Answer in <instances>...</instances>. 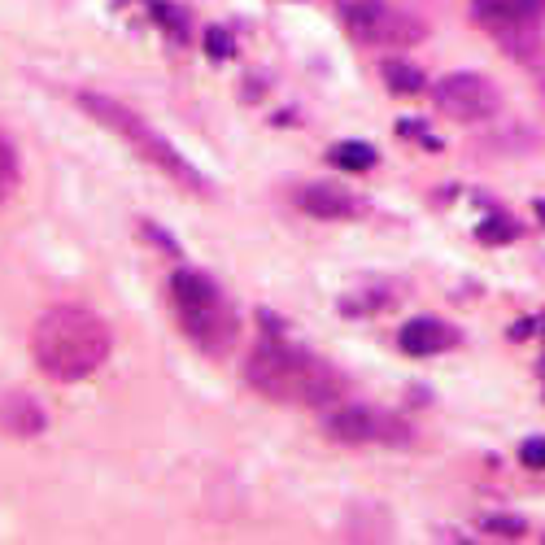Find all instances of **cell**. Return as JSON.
Here are the masks:
<instances>
[{
  "mask_svg": "<svg viewBox=\"0 0 545 545\" xmlns=\"http://www.w3.org/2000/svg\"><path fill=\"white\" fill-rule=\"evenodd\" d=\"M109 323L88 306H53L31 327V358L48 380H88L109 358Z\"/></svg>",
  "mask_w": 545,
  "mask_h": 545,
  "instance_id": "1",
  "label": "cell"
},
{
  "mask_svg": "<svg viewBox=\"0 0 545 545\" xmlns=\"http://www.w3.org/2000/svg\"><path fill=\"white\" fill-rule=\"evenodd\" d=\"M245 380L253 393H262L266 402L284 406H341L345 380L341 371H332L327 362L284 341H258L245 358Z\"/></svg>",
  "mask_w": 545,
  "mask_h": 545,
  "instance_id": "2",
  "label": "cell"
},
{
  "mask_svg": "<svg viewBox=\"0 0 545 545\" xmlns=\"http://www.w3.org/2000/svg\"><path fill=\"white\" fill-rule=\"evenodd\" d=\"M75 101H79L83 114H92L105 131H114V136L123 140V144H131V149H136L144 162L157 166V171H162L166 179H175L179 188H188V192H210V179H205L197 166H192L188 157L162 136V131H153L149 123H144L136 109H127L123 101H114V96H105V92H79Z\"/></svg>",
  "mask_w": 545,
  "mask_h": 545,
  "instance_id": "3",
  "label": "cell"
},
{
  "mask_svg": "<svg viewBox=\"0 0 545 545\" xmlns=\"http://www.w3.org/2000/svg\"><path fill=\"white\" fill-rule=\"evenodd\" d=\"M171 301H175V319L188 332V341L210 358H223L240 336V319L232 310V301L223 297L210 275L201 271H175L171 275Z\"/></svg>",
  "mask_w": 545,
  "mask_h": 545,
  "instance_id": "4",
  "label": "cell"
},
{
  "mask_svg": "<svg viewBox=\"0 0 545 545\" xmlns=\"http://www.w3.org/2000/svg\"><path fill=\"white\" fill-rule=\"evenodd\" d=\"M341 14H345L349 35L371 48H410L428 35V27L419 18L402 14L389 0H345Z\"/></svg>",
  "mask_w": 545,
  "mask_h": 545,
  "instance_id": "5",
  "label": "cell"
},
{
  "mask_svg": "<svg viewBox=\"0 0 545 545\" xmlns=\"http://www.w3.org/2000/svg\"><path fill=\"white\" fill-rule=\"evenodd\" d=\"M323 432L341 445H410V423L393 410L375 406H336L323 419Z\"/></svg>",
  "mask_w": 545,
  "mask_h": 545,
  "instance_id": "6",
  "label": "cell"
},
{
  "mask_svg": "<svg viewBox=\"0 0 545 545\" xmlns=\"http://www.w3.org/2000/svg\"><path fill=\"white\" fill-rule=\"evenodd\" d=\"M432 105L454 123H489L502 109V92L484 75H445L432 88Z\"/></svg>",
  "mask_w": 545,
  "mask_h": 545,
  "instance_id": "7",
  "label": "cell"
},
{
  "mask_svg": "<svg viewBox=\"0 0 545 545\" xmlns=\"http://www.w3.org/2000/svg\"><path fill=\"white\" fill-rule=\"evenodd\" d=\"M297 205L314 218H358L362 214V197H354V192L336 188V184H306L293 192Z\"/></svg>",
  "mask_w": 545,
  "mask_h": 545,
  "instance_id": "8",
  "label": "cell"
},
{
  "mask_svg": "<svg viewBox=\"0 0 545 545\" xmlns=\"http://www.w3.org/2000/svg\"><path fill=\"white\" fill-rule=\"evenodd\" d=\"M471 18L484 31L511 27V22H545V0H471Z\"/></svg>",
  "mask_w": 545,
  "mask_h": 545,
  "instance_id": "9",
  "label": "cell"
},
{
  "mask_svg": "<svg viewBox=\"0 0 545 545\" xmlns=\"http://www.w3.org/2000/svg\"><path fill=\"white\" fill-rule=\"evenodd\" d=\"M44 406L35 402L31 393H5L0 397V432L14 436V441H27V436L44 432Z\"/></svg>",
  "mask_w": 545,
  "mask_h": 545,
  "instance_id": "10",
  "label": "cell"
},
{
  "mask_svg": "<svg viewBox=\"0 0 545 545\" xmlns=\"http://www.w3.org/2000/svg\"><path fill=\"white\" fill-rule=\"evenodd\" d=\"M402 349L406 354H415V358H432V354H445V349H454L458 345V332L450 323H441V319H410L402 327Z\"/></svg>",
  "mask_w": 545,
  "mask_h": 545,
  "instance_id": "11",
  "label": "cell"
},
{
  "mask_svg": "<svg viewBox=\"0 0 545 545\" xmlns=\"http://www.w3.org/2000/svg\"><path fill=\"white\" fill-rule=\"evenodd\" d=\"M384 70V83H389V88L397 92V96H419L423 92V70L415 66V62H384L380 66Z\"/></svg>",
  "mask_w": 545,
  "mask_h": 545,
  "instance_id": "12",
  "label": "cell"
},
{
  "mask_svg": "<svg viewBox=\"0 0 545 545\" xmlns=\"http://www.w3.org/2000/svg\"><path fill=\"white\" fill-rule=\"evenodd\" d=\"M327 157H332L336 166H345V171H371V166H375V149H371V144H362V140L336 144Z\"/></svg>",
  "mask_w": 545,
  "mask_h": 545,
  "instance_id": "13",
  "label": "cell"
},
{
  "mask_svg": "<svg viewBox=\"0 0 545 545\" xmlns=\"http://www.w3.org/2000/svg\"><path fill=\"white\" fill-rule=\"evenodd\" d=\"M18 179H22V171H18V153H14V144L0 136V205H5V201L18 192Z\"/></svg>",
  "mask_w": 545,
  "mask_h": 545,
  "instance_id": "14",
  "label": "cell"
},
{
  "mask_svg": "<svg viewBox=\"0 0 545 545\" xmlns=\"http://www.w3.org/2000/svg\"><path fill=\"white\" fill-rule=\"evenodd\" d=\"M519 458H524V467L545 471V436H532V441L519 445Z\"/></svg>",
  "mask_w": 545,
  "mask_h": 545,
  "instance_id": "15",
  "label": "cell"
},
{
  "mask_svg": "<svg viewBox=\"0 0 545 545\" xmlns=\"http://www.w3.org/2000/svg\"><path fill=\"white\" fill-rule=\"evenodd\" d=\"M515 227L506 223V218H489V223L480 227V240H489V245H502V240H511Z\"/></svg>",
  "mask_w": 545,
  "mask_h": 545,
  "instance_id": "16",
  "label": "cell"
},
{
  "mask_svg": "<svg viewBox=\"0 0 545 545\" xmlns=\"http://www.w3.org/2000/svg\"><path fill=\"white\" fill-rule=\"evenodd\" d=\"M205 48H210L218 62H227V57H232V40H227V31H218V27L205 31Z\"/></svg>",
  "mask_w": 545,
  "mask_h": 545,
  "instance_id": "17",
  "label": "cell"
},
{
  "mask_svg": "<svg viewBox=\"0 0 545 545\" xmlns=\"http://www.w3.org/2000/svg\"><path fill=\"white\" fill-rule=\"evenodd\" d=\"M484 528H489V532H506V537H519V532H524V519H506V515H484Z\"/></svg>",
  "mask_w": 545,
  "mask_h": 545,
  "instance_id": "18",
  "label": "cell"
},
{
  "mask_svg": "<svg viewBox=\"0 0 545 545\" xmlns=\"http://www.w3.org/2000/svg\"><path fill=\"white\" fill-rule=\"evenodd\" d=\"M524 70H528V75H532V79H537V88L545 92V53H537V57H532V62H528Z\"/></svg>",
  "mask_w": 545,
  "mask_h": 545,
  "instance_id": "19",
  "label": "cell"
},
{
  "mask_svg": "<svg viewBox=\"0 0 545 545\" xmlns=\"http://www.w3.org/2000/svg\"><path fill=\"white\" fill-rule=\"evenodd\" d=\"M537 214H541V218H545V201H537Z\"/></svg>",
  "mask_w": 545,
  "mask_h": 545,
  "instance_id": "20",
  "label": "cell"
}]
</instances>
